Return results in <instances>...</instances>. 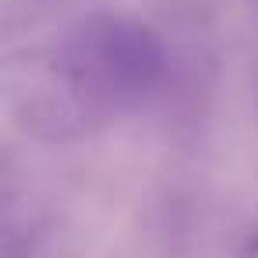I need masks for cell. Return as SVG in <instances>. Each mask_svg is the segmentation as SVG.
Segmentation results:
<instances>
[{
  "label": "cell",
  "instance_id": "cell-1",
  "mask_svg": "<svg viewBox=\"0 0 258 258\" xmlns=\"http://www.w3.org/2000/svg\"><path fill=\"white\" fill-rule=\"evenodd\" d=\"M170 75L159 29L127 11H85L57 36L8 46L4 106L36 142H75L145 106Z\"/></svg>",
  "mask_w": 258,
  "mask_h": 258
},
{
  "label": "cell",
  "instance_id": "cell-2",
  "mask_svg": "<svg viewBox=\"0 0 258 258\" xmlns=\"http://www.w3.org/2000/svg\"><path fill=\"white\" fill-rule=\"evenodd\" d=\"M254 8H258V0H254Z\"/></svg>",
  "mask_w": 258,
  "mask_h": 258
}]
</instances>
